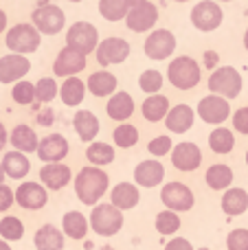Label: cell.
<instances>
[{
  "mask_svg": "<svg viewBox=\"0 0 248 250\" xmlns=\"http://www.w3.org/2000/svg\"><path fill=\"white\" fill-rule=\"evenodd\" d=\"M110 185V178L99 167H83L75 178V193H77L79 202L83 204H97L105 195Z\"/></svg>",
  "mask_w": 248,
  "mask_h": 250,
  "instance_id": "6da1fadb",
  "label": "cell"
},
{
  "mask_svg": "<svg viewBox=\"0 0 248 250\" xmlns=\"http://www.w3.org/2000/svg\"><path fill=\"white\" fill-rule=\"evenodd\" d=\"M171 165H174L178 171H196L202 163V151L196 143H178V145L171 149Z\"/></svg>",
  "mask_w": 248,
  "mask_h": 250,
  "instance_id": "9a60e30c",
  "label": "cell"
},
{
  "mask_svg": "<svg viewBox=\"0 0 248 250\" xmlns=\"http://www.w3.org/2000/svg\"><path fill=\"white\" fill-rule=\"evenodd\" d=\"M83 68H86V57L68 46L62 48L60 55L53 62V73H55V77H66V79L75 77V75L82 73Z\"/></svg>",
  "mask_w": 248,
  "mask_h": 250,
  "instance_id": "e0dca14e",
  "label": "cell"
},
{
  "mask_svg": "<svg viewBox=\"0 0 248 250\" xmlns=\"http://www.w3.org/2000/svg\"><path fill=\"white\" fill-rule=\"evenodd\" d=\"M158 20V7L154 2H143V4H136L127 11L125 22H127V29L134 31V33H143V31H149Z\"/></svg>",
  "mask_w": 248,
  "mask_h": 250,
  "instance_id": "5bb4252c",
  "label": "cell"
},
{
  "mask_svg": "<svg viewBox=\"0 0 248 250\" xmlns=\"http://www.w3.org/2000/svg\"><path fill=\"white\" fill-rule=\"evenodd\" d=\"M4 44L16 55H29L40 48V33L33 29V24H16L7 31Z\"/></svg>",
  "mask_w": 248,
  "mask_h": 250,
  "instance_id": "52a82bcc",
  "label": "cell"
},
{
  "mask_svg": "<svg viewBox=\"0 0 248 250\" xmlns=\"http://www.w3.org/2000/svg\"><path fill=\"white\" fill-rule=\"evenodd\" d=\"M145 55L149 60H167L171 53L176 51V38L171 31L167 29H158V31H152L145 40Z\"/></svg>",
  "mask_w": 248,
  "mask_h": 250,
  "instance_id": "7c38bea8",
  "label": "cell"
},
{
  "mask_svg": "<svg viewBox=\"0 0 248 250\" xmlns=\"http://www.w3.org/2000/svg\"><path fill=\"white\" fill-rule=\"evenodd\" d=\"M2 171H4V176L13 178V180H20V178H24L31 171V163L20 151H9L2 158Z\"/></svg>",
  "mask_w": 248,
  "mask_h": 250,
  "instance_id": "f1b7e54d",
  "label": "cell"
},
{
  "mask_svg": "<svg viewBox=\"0 0 248 250\" xmlns=\"http://www.w3.org/2000/svg\"><path fill=\"white\" fill-rule=\"evenodd\" d=\"M31 70V62L24 55H4L0 57V83H13L20 82L26 73Z\"/></svg>",
  "mask_w": 248,
  "mask_h": 250,
  "instance_id": "ac0fdd59",
  "label": "cell"
},
{
  "mask_svg": "<svg viewBox=\"0 0 248 250\" xmlns=\"http://www.w3.org/2000/svg\"><path fill=\"white\" fill-rule=\"evenodd\" d=\"M130 7L125 4V0H99V13L108 22H119L127 16Z\"/></svg>",
  "mask_w": 248,
  "mask_h": 250,
  "instance_id": "d590c367",
  "label": "cell"
},
{
  "mask_svg": "<svg viewBox=\"0 0 248 250\" xmlns=\"http://www.w3.org/2000/svg\"><path fill=\"white\" fill-rule=\"evenodd\" d=\"M198 117L205 123L220 125L231 117V105H228L227 99H222L218 95H207L198 104Z\"/></svg>",
  "mask_w": 248,
  "mask_h": 250,
  "instance_id": "8fae6325",
  "label": "cell"
},
{
  "mask_svg": "<svg viewBox=\"0 0 248 250\" xmlns=\"http://www.w3.org/2000/svg\"><path fill=\"white\" fill-rule=\"evenodd\" d=\"M35 121H38V125H44V127H48V125L53 123V112L51 110H42V112H38V119H35Z\"/></svg>",
  "mask_w": 248,
  "mask_h": 250,
  "instance_id": "681fc988",
  "label": "cell"
},
{
  "mask_svg": "<svg viewBox=\"0 0 248 250\" xmlns=\"http://www.w3.org/2000/svg\"><path fill=\"white\" fill-rule=\"evenodd\" d=\"M143 2H147V0H125L127 7H136V4H143Z\"/></svg>",
  "mask_w": 248,
  "mask_h": 250,
  "instance_id": "f5cc1de1",
  "label": "cell"
},
{
  "mask_svg": "<svg viewBox=\"0 0 248 250\" xmlns=\"http://www.w3.org/2000/svg\"><path fill=\"white\" fill-rule=\"evenodd\" d=\"M222 9H220L218 2H213V0H202V2H198L196 7L191 9V24L196 26L198 31H205V33H209V31H215L220 24H222Z\"/></svg>",
  "mask_w": 248,
  "mask_h": 250,
  "instance_id": "ba28073f",
  "label": "cell"
},
{
  "mask_svg": "<svg viewBox=\"0 0 248 250\" xmlns=\"http://www.w3.org/2000/svg\"><path fill=\"white\" fill-rule=\"evenodd\" d=\"M73 125H75L77 136L82 138L83 143L95 141V136L99 134V119H97L90 110H79L73 117Z\"/></svg>",
  "mask_w": 248,
  "mask_h": 250,
  "instance_id": "484cf974",
  "label": "cell"
},
{
  "mask_svg": "<svg viewBox=\"0 0 248 250\" xmlns=\"http://www.w3.org/2000/svg\"><path fill=\"white\" fill-rule=\"evenodd\" d=\"M2 180H4V171H2V165H0V185H4Z\"/></svg>",
  "mask_w": 248,
  "mask_h": 250,
  "instance_id": "9f6ffc18",
  "label": "cell"
},
{
  "mask_svg": "<svg viewBox=\"0 0 248 250\" xmlns=\"http://www.w3.org/2000/svg\"><path fill=\"white\" fill-rule=\"evenodd\" d=\"M244 48L248 51V29H246V33H244Z\"/></svg>",
  "mask_w": 248,
  "mask_h": 250,
  "instance_id": "11a10c76",
  "label": "cell"
},
{
  "mask_svg": "<svg viewBox=\"0 0 248 250\" xmlns=\"http://www.w3.org/2000/svg\"><path fill=\"white\" fill-rule=\"evenodd\" d=\"M220 62V55L215 51H205V55H202V64H205V68H211L213 70L215 66H218Z\"/></svg>",
  "mask_w": 248,
  "mask_h": 250,
  "instance_id": "c3c4849f",
  "label": "cell"
},
{
  "mask_svg": "<svg viewBox=\"0 0 248 250\" xmlns=\"http://www.w3.org/2000/svg\"><path fill=\"white\" fill-rule=\"evenodd\" d=\"M161 86H163V75L158 73V70H145V73L139 77V88L143 92H147L149 97L158 95Z\"/></svg>",
  "mask_w": 248,
  "mask_h": 250,
  "instance_id": "60d3db41",
  "label": "cell"
},
{
  "mask_svg": "<svg viewBox=\"0 0 248 250\" xmlns=\"http://www.w3.org/2000/svg\"><path fill=\"white\" fill-rule=\"evenodd\" d=\"M9 141H11V145L16 147V151H20V154H31V151L38 149V134L33 132V127H29V125L20 123L13 127V132L9 134Z\"/></svg>",
  "mask_w": 248,
  "mask_h": 250,
  "instance_id": "cb8c5ba5",
  "label": "cell"
},
{
  "mask_svg": "<svg viewBox=\"0 0 248 250\" xmlns=\"http://www.w3.org/2000/svg\"><path fill=\"white\" fill-rule=\"evenodd\" d=\"M233 127L240 134H248V108H240L233 114Z\"/></svg>",
  "mask_w": 248,
  "mask_h": 250,
  "instance_id": "f6af8a7d",
  "label": "cell"
},
{
  "mask_svg": "<svg viewBox=\"0 0 248 250\" xmlns=\"http://www.w3.org/2000/svg\"><path fill=\"white\" fill-rule=\"evenodd\" d=\"M33 88H35V99H38L40 104H48V101H53L57 95V83H55V79H51V77H42L38 83H33Z\"/></svg>",
  "mask_w": 248,
  "mask_h": 250,
  "instance_id": "ab89813d",
  "label": "cell"
},
{
  "mask_svg": "<svg viewBox=\"0 0 248 250\" xmlns=\"http://www.w3.org/2000/svg\"><path fill=\"white\" fill-rule=\"evenodd\" d=\"M246 165H248V151H246Z\"/></svg>",
  "mask_w": 248,
  "mask_h": 250,
  "instance_id": "94428289",
  "label": "cell"
},
{
  "mask_svg": "<svg viewBox=\"0 0 248 250\" xmlns=\"http://www.w3.org/2000/svg\"><path fill=\"white\" fill-rule=\"evenodd\" d=\"M165 125L169 132H176V134L189 132L193 125V110L187 104H178L176 108H169V112L165 117Z\"/></svg>",
  "mask_w": 248,
  "mask_h": 250,
  "instance_id": "44dd1931",
  "label": "cell"
},
{
  "mask_svg": "<svg viewBox=\"0 0 248 250\" xmlns=\"http://www.w3.org/2000/svg\"><path fill=\"white\" fill-rule=\"evenodd\" d=\"M205 180L213 191L228 189L233 182V169L228 167V165H211V167L207 169Z\"/></svg>",
  "mask_w": 248,
  "mask_h": 250,
  "instance_id": "1f68e13d",
  "label": "cell"
},
{
  "mask_svg": "<svg viewBox=\"0 0 248 250\" xmlns=\"http://www.w3.org/2000/svg\"><path fill=\"white\" fill-rule=\"evenodd\" d=\"M31 22L33 29L38 33H46V35H57L66 24V16L57 4H40L38 9H33L31 13Z\"/></svg>",
  "mask_w": 248,
  "mask_h": 250,
  "instance_id": "8992f818",
  "label": "cell"
},
{
  "mask_svg": "<svg viewBox=\"0 0 248 250\" xmlns=\"http://www.w3.org/2000/svg\"><path fill=\"white\" fill-rule=\"evenodd\" d=\"M13 200H16L22 208H26V211H40V208L46 207L48 193L38 182H22L16 189V193H13Z\"/></svg>",
  "mask_w": 248,
  "mask_h": 250,
  "instance_id": "4fadbf2b",
  "label": "cell"
},
{
  "mask_svg": "<svg viewBox=\"0 0 248 250\" xmlns=\"http://www.w3.org/2000/svg\"><path fill=\"white\" fill-rule=\"evenodd\" d=\"M139 189H136V185H132V182H119L117 187L112 189V193H110V200H112V207L119 208V211H130V208H134L136 204H139Z\"/></svg>",
  "mask_w": 248,
  "mask_h": 250,
  "instance_id": "7402d4cb",
  "label": "cell"
},
{
  "mask_svg": "<svg viewBox=\"0 0 248 250\" xmlns=\"http://www.w3.org/2000/svg\"><path fill=\"white\" fill-rule=\"evenodd\" d=\"M68 2H83V0H68Z\"/></svg>",
  "mask_w": 248,
  "mask_h": 250,
  "instance_id": "680465c9",
  "label": "cell"
},
{
  "mask_svg": "<svg viewBox=\"0 0 248 250\" xmlns=\"http://www.w3.org/2000/svg\"><path fill=\"white\" fill-rule=\"evenodd\" d=\"M70 178H73L70 167H66V165H62V163L44 165V167L40 169V180H42V185L51 191L64 189V187L70 182Z\"/></svg>",
  "mask_w": 248,
  "mask_h": 250,
  "instance_id": "ffe728a7",
  "label": "cell"
},
{
  "mask_svg": "<svg viewBox=\"0 0 248 250\" xmlns=\"http://www.w3.org/2000/svg\"><path fill=\"white\" fill-rule=\"evenodd\" d=\"M165 178V167H163L158 160H143V163L136 165L134 169V180L139 187L143 189H152V187H158Z\"/></svg>",
  "mask_w": 248,
  "mask_h": 250,
  "instance_id": "d6986e66",
  "label": "cell"
},
{
  "mask_svg": "<svg viewBox=\"0 0 248 250\" xmlns=\"http://www.w3.org/2000/svg\"><path fill=\"white\" fill-rule=\"evenodd\" d=\"M4 29H7V13L0 9V33H2Z\"/></svg>",
  "mask_w": 248,
  "mask_h": 250,
  "instance_id": "816d5d0a",
  "label": "cell"
},
{
  "mask_svg": "<svg viewBox=\"0 0 248 250\" xmlns=\"http://www.w3.org/2000/svg\"><path fill=\"white\" fill-rule=\"evenodd\" d=\"M95 55L101 66L123 64L127 60V55H130V44L123 38H105L103 42L97 44Z\"/></svg>",
  "mask_w": 248,
  "mask_h": 250,
  "instance_id": "30bf717a",
  "label": "cell"
},
{
  "mask_svg": "<svg viewBox=\"0 0 248 250\" xmlns=\"http://www.w3.org/2000/svg\"><path fill=\"white\" fill-rule=\"evenodd\" d=\"M174 2H189V0H174Z\"/></svg>",
  "mask_w": 248,
  "mask_h": 250,
  "instance_id": "6f0895ef",
  "label": "cell"
},
{
  "mask_svg": "<svg viewBox=\"0 0 248 250\" xmlns=\"http://www.w3.org/2000/svg\"><path fill=\"white\" fill-rule=\"evenodd\" d=\"M141 112H143V119H147L149 123H158L169 112V99H167L165 95L147 97V99L143 101V105H141Z\"/></svg>",
  "mask_w": 248,
  "mask_h": 250,
  "instance_id": "f546056e",
  "label": "cell"
},
{
  "mask_svg": "<svg viewBox=\"0 0 248 250\" xmlns=\"http://www.w3.org/2000/svg\"><path fill=\"white\" fill-rule=\"evenodd\" d=\"M228 250H248V229H235L227 237Z\"/></svg>",
  "mask_w": 248,
  "mask_h": 250,
  "instance_id": "ee69618b",
  "label": "cell"
},
{
  "mask_svg": "<svg viewBox=\"0 0 248 250\" xmlns=\"http://www.w3.org/2000/svg\"><path fill=\"white\" fill-rule=\"evenodd\" d=\"M220 2H231V0H220Z\"/></svg>",
  "mask_w": 248,
  "mask_h": 250,
  "instance_id": "91938a15",
  "label": "cell"
},
{
  "mask_svg": "<svg viewBox=\"0 0 248 250\" xmlns=\"http://www.w3.org/2000/svg\"><path fill=\"white\" fill-rule=\"evenodd\" d=\"M99 44V31L90 22H75L68 31H66V46L73 51L82 53L83 57L92 53Z\"/></svg>",
  "mask_w": 248,
  "mask_h": 250,
  "instance_id": "5b68a950",
  "label": "cell"
},
{
  "mask_svg": "<svg viewBox=\"0 0 248 250\" xmlns=\"http://www.w3.org/2000/svg\"><path fill=\"white\" fill-rule=\"evenodd\" d=\"M209 90L211 95H218L222 99H235L242 92V75L233 66L215 68L209 77Z\"/></svg>",
  "mask_w": 248,
  "mask_h": 250,
  "instance_id": "3957f363",
  "label": "cell"
},
{
  "mask_svg": "<svg viewBox=\"0 0 248 250\" xmlns=\"http://www.w3.org/2000/svg\"><path fill=\"white\" fill-rule=\"evenodd\" d=\"M33 244L38 250H62L64 248V233L53 224H44L35 230Z\"/></svg>",
  "mask_w": 248,
  "mask_h": 250,
  "instance_id": "d4e9b609",
  "label": "cell"
},
{
  "mask_svg": "<svg viewBox=\"0 0 248 250\" xmlns=\"http://www.w3.org/2000/svg\"><path fill=\"white\" fill-rule=\"evenodd\" d=\"M209 147L215 154H231L233 147H235V136H233L231 129L227 127H218L209 134Z\"/></svg>",
  "mask_w": 248,
  "mask_h": 250,
  "instance_id": "836d02e7",
  "label": "cell"
},
{
  "mask_svg": "<svg viewBox=\"0 0 248 250\" xmlns=\"http://www.w3.org/2000/svg\"><path fill=\"white\" fill-rule=\"evenodd\" d=\"M11 97L18 105H31L35 101V88L31 82H20L13 86L11 90Z\"/></svg>",
  "mask_w": 248,
  "mask_h": 250,
  "instance_id": "b9f144b4",
  "label": "cell"
},
{
  "mask_svg": "<svg viewBox=\"0 0 248 250\" xmlns=\"http://www.w3.org/2000/svg\"><path fill=\"white\" fill-rule=\"evenodd\" d=\"M0 250H11V246H9L7 242H2V239H0Z\"/></svg>",
  "mask_w": 248,
  "mask_h": 250,
  "instance_id": "db71d44e",
  "label": "cell"
},
{
  "mask_svg": "<svg viewBox=\"0 0 248 250\" xmlns=\"http://www.w3.org/2000/svg\"><path fill=\"white\" fill-rule=\"evenodd\" d=\"M86 88L90 90V95L95 97H108V95H114L117 90V77L108 70H97L88 77L86 82Z\"/></svg>",
  "mask_w": 248,
  "mask_h": 250,
  "instance_id": "4316f807",
  "label": "cell"
},
{
  "mask_svg": "<svg viewBox=\"0 0 248 250\" xmlns=\"http://www.w3.org/2000/svg\"><path fill=\"white\" fill-rule=\"evenodd\" d=\"M0 235L7 242H18V239L24 237V224L13 215L2 217V222H0Z\"/></svg>",
  "mask_w": 248,
  "mask_h": 250,
  "instance_id": "74e56055",
  "label": "cell"
},
{
  "mask_svg": "<svg viewBox=\"0 0 248 250\" xmlns=\"http://www.w3.org/2000/svg\"><path fill=\"white\" fill-rule=\"evenodd\" d=\"M86 158L97 167L110 165L114 160V147L108 143H90V147L86 149Z\"/></svg>",
  "mask_w": 248,
  "mask_h": 250,
  "instance_id": "e575fe53",
  "label": "cell"
},
{
  "mask_svg": "<svg viewBox=\"0 0 248 250\" xmlns=\"http://www.w3.org/2000/svg\"><path fill=\"white\" fill-rule=\"evenodd\" d=\"M198 250H209V248H198Z\"/></svg>",
  "mask_w": 248,
  "mask_h": 250,
  "instance_id": "6125c7cd",
  "label": "cell"
},
{
  "mask_svg": "<svg viewBox=\"0 0 248 250\" xmlns=\"http://www.w3.org/2000/svg\"><path fill=\"white\" fill-rule=\"evenodd\" d=\"M105 112H108L110 119H114L119 123L130 119L132 112H134V99H132V95H127V92H114L110 97L108 105H105Z\"/></svg>",
  "mask_w": 248,
  "mask_h": 250,
  "instance_id": "603a6c76",
  "label": "cell"
},
{
  "mask_svg": "<svg viewBox=\"0 0 248 250\" xmlns=\"http://www.w3.org/2000/svg\"><path fill=\"white\" fill-rule=\"evenodd\" d=\"M90 226L101 237H112V235H117L121 230L123 215L112 204H97L90 213Z\"/></svg>",
  "mask_w": 248,
  "mask_h": 250,
  "instance_id": "277c9868",
  "label": "cell"
},
{
  "mask_svg": "<svg viewBox=\"0 0 248 250\" xmlns=\"http://www.w3.org/2000/svg\"><path fill=\"white\" fill-rule=\"evenodd\" d=\"M13 204V191L7 185H0V213L9 211Z\"/></svg>",
  "mask_w": 248,
  "mask_h": 250,
  "instance_id": "bcb514c9",
  "label": "cell"
},
{
  "mask_svg": "<svg viewBox=\"0 0 248 250\" xmlns=\"http://www.w3.org/2000/svg\"><path fill=\"white\" fill-rule=\"evenodd\" d=\"M165 250H193V246H191V242H189V239L176 237V239H171V242L167 244Z\"/></svg>",
  "mask_w": 248,
  "mask_h": 250,
  "instance_id": "7dc6e473",
  "label": "cell"
},
{
  "mask_svg": "<svg viewBox=\"0 0 248 250\" xmlns=\"http://www.w3.org/2000/svg\"><path fill=\"white\" fill-rule=\"evenodd\" d=\"M62 229H64V235H68L70 239H83L88 233V220L83 213L68 211L62 220Z\"/></svg>",
  "mask_w": 248,
  "mask_h": 250,
  "instance_id": "4dcf8cb0",
  "label": "cell"
},
{
  "mask_svg": "<svg viewBox=\"0 0 248 250\" xmlns=\"http://www.w3.org/2000/svg\"><path fill=\"white\" fill-rule=\"evenodd\" d=\"M7 136H9V134H7V129H4V125L0 123V151H2V147L7 145V141H9Z\"/></svg>",
  "mask_w": 248,
  "mask_h": 250,
  "instance_id": "f907efd6",
  "label": "cell"
},
{
  "mask_svg": "<svg viewBox=\"0 0 248 250\" xmlns=\"http://www.w3.org/2000/svg\"><path fill=\"white\" fill-rule=\"evenodd\" d=\"M161 200L171 213H183L193 207V191L183 182H167L161 191Z\"/></svg>",
  "mask_w": 248,
  "mask_h": 250,
  "instance_id": "9c48e42d",
  "label": "cell"
},
{
  "mask_svg": "<svg viewBox=\"0 0 248 250\" xmlns=\"http://www.w3.org/2000/svg\"><path fill=\"white\" fill-rule=\"evenodd\" d=\"M38 158L44 160L46 165L60 163L68 156V141L62 134H48L38 143Z\"/></svg>",
  "mask_w": 248,
  "mask_h": 250,
  "instance_id": "2e32d148",
  "label": "cell"
},
{
  "mask_svg": "<svg viewBox=\"0 0 248 250\" xmlns=\"http://www.w3.org/2000/svg\"><path fill=\"white\" fill-rule=\"evenodd\" d=\"M222 211L231 217L244 215L248 211V193L246 189H227L222 195Z\"/></svg>",
  "mask_w": 248,
  "mask_h": 250,
  "instance_id": "83f0119b",
  "label": "cell"
},
{
  "mask_svg": "<svg viewBox=\"0 0 248 250\" xmlns=\"http://www.w3.org/2000/svg\"><path fill=\"white\" fill-rule=\"evenodd\" d=\"M180 229V217L171 211H161L156 215V230L161 235H174Z\"/></svg>",
  "mask_w": 248,
  "mask_h": 250,
  "instance_id": "f35d334b",
  "label": "cell"
},
{
  "mask_svg": "<svg viewBox=\"0 0 248 250\" xmlns=\"http://www.w3.org/2000/svg\"><path fill=\"white\" fill-rule=\"evenodd\" d=\"M167 79L178 90H191L200 82V64L189 55H180L169 62L167 68Z\"/></svg>",
  "mask_w": 248,
  "mask_h": 250,
  "instance_id": "7a4b0ae2",
  "label": "cell"
},
{
  "mask_svg": "<svg viewBox=\"0 0 248 250\" xmlns=\"http://www.w3.org/2000/svg\"><path fill=\"white\" fill-rule=\"evenodd\" d=\"M171 149H174V145H171V138L169 136H156V138H152L149 141V145H147V151L152 156H156V158H161V156H165V154H171Z\"/></svg>",
  "mask_w": 248,
  "mask_h": 250,
  "instance_id": "7bdbcfd3",
  "label": "cell"
},
{
  "mask_svg": "<svg viewBox=\"0 0 248 250\" xmlns=\"http://www.w3.org/2000/svg\"><path fill=\"white\" fill-rule=\"evenodd\" d=\"M60 95H62V101H64L68 108L79 105L83 101V95H86V82H82L79 77H68L62 83Z\"/></svg>",
  "mask_w": 248,
  "mask_h": 250,
  "instance_id": "d6a6232c",
  "label": "cell"
},
{
  "mask_svg": "<svg viewBox=\"0 0 248 250\" xmlns=\"http://www.w3.org/2000/svg\"><path fill=\"white\" fill-rule=\"evenodd\" d=\"M112 138H114V145L117 147L130 149V147H134L136 143H139V129L132 123H121V125H117V129L112 132Z\"/></svg>",
  "mask_w": 248,
  "mask_h": 250,
  "instance_id": "8d00e7d4",
  "label": "cell"
}]
</instances>
